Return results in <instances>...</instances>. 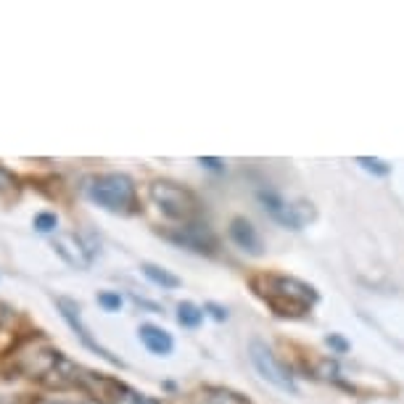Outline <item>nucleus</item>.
Here are the masks:
<instances>
[{"label": "nucleus", "mask_w": 404, "mask_h": 404, "mask_svg": "<svg viewBox=\"0 0 404 404\" xmlns=\"http://www.w3.org/2000/svg\"><path fill=\"white\" fill-rule=\"evenodd\" d=\"M198 164L207 166V169H214V172L225 169V166H222V159H214V156H201V159H198Z\"/></svg>", "instance_id": "4be33fe9"}, {"label": "nucleus", "mask_w": 404, "mask_h": 404, "mask_svg": "<svg viewBox=\"0 0 404 404\" xmlns=\"http://www.w3.org/2000/svg\"><path fill=\"white\" fill-rule=\"evenodd\" d=\"M204 320V310H198L196 304H190V301H183L180 307H177V322L183 325V328H198Z\"/></svg>", "instance_id": "4468645a"}, {"label": "nucleus", "mask_w": 404, "mask_h": 404, "mask_svg": "<svg viewBox=\"0 0 404 404\" xmlns=\"http://www.w3.org/2000/svg\"><path fill=\"white\" fill-rule=\"evenodd\" d=\"M137 336H140L145 349L151 354H156V357H166V354H172V349H175V341H172V336L164 328H156V325L145 322V325H140Z\"/></svg>", "instance_id": "9b49d317"}, {"label": "nucleus", "mask_w": 404, "mask_h": 404, "mask_svg": "<svg viewBox=\"0 0 404 404\" xmlns=\"http://www.w3.org/2000/svg\"><path fill=\"white\" fill-rule=\"evenodd\" d=\"M207 404H249V402H246V396L228 391V388H209Z\"/></svg>", "instance_id": "2eb2a0df"}, {"label": "nucleus", "mask_w": 404, "mask_h": 404, "mask_svg": "<svg viewBox=\"0 0 404 404\" xmlns=\"http://www.w3.org/2000/svg\"><path fill=\"white\" fill-rule=\"evenodd\" d=\"M32 404H101L98 399H90V396H40Z\"/></svg>", "instance_id": "dca6fc26"}, {"label": "nucleus", "mask_w": 404, "mask_h": 404, "mask_svg": "<svg viewBox=\"0 0 404 404\" xmlns=\"http://www.w3.org/2000/svg\"><path fill=\"white\" fill-rule=\"evenodd\" d=\"M148 196L154 201L159 212L169 219H183V222H193L198 214V198L193 190L169 183V180H156L148 188Z\"/></svg>", "instance_id": "7ed1b4c3"}, {"label": "nucleus", "mask_w": 404, "mask_h": 404, "mask_svg": "<svg viewBox=\"0 0 404 404\" xmlns=\"http://www.w3.org/2000/svg\"><path fill=\"white\" fill-rule=\"evenodd\" d=\"M53 249H56V254H59L69 267L85 269V267H90V262H93V254L85 249L82 240L77 238V235H72V233H59V235L53 238Z\"/></svg>", "instance_id": "1a4fd4ad"}, {"label": "nucleus", "mask_w": 404, "mask_h": 404, "mask_svg": "<svg viewBox=\"0 0 404 404\" xmlns=\"http://www.w3.org/2000/svg\"><path fill=\"white\" fill-rule=\"evenodd\" d=\"M63 362V354L56 352V349H48V346H35V349H24L16 357V370L30 378H37V381H48L51 373Z\"/></svg>", "instance_id": "423d86ee"}, {"label": "nucleus", "mask_w": 404, "mask_h": 404, "mask_svg": "<svg viewBox=\"0 0 404 404\" xmlns=\"http://www.w3.org/2000/svg\"><path fill=\"white\" fill-rule=\"evenodd\" d=\"M230 238H233V243H235L238 249L246 251V254H254V257L262 254L259 233H257V228H254L246 217H235L230 222Z\"/></svg>", "instance_id": "9d476101"}, {"label": "nucleus", "mask_w": 404, "mask_h": 404, "mask_svg": "<svg viewBox=\"0 0 404 404\" xmlns=\"http://www.w3.org/2000/svg\"><path fill=\"white\" fill-rule=\"evenodd\" d=\"M143 275L151 283H156V286H161V288H180V283L183 280L177 278V275H172L169 269H164V267H159V264H151V262H145L143 267Z\"/></svg>", "instance_id": "ddd939ff"}, {"label": "nucleus", "mask_w": 404, "mask_h": 404, "mask_svg": "<svg viewBox=\"0 0 404 404\" xmlns=\"http://www.w3.org/2000/svg\"><path fill=\"white\" fill-rule=\"evenodd\" d=\"M251 286L257 290V296L269 304V310L280 317H304L312 310V304L317 301V290L310 283L290 275H275L264 272L251 280Z\"/></svg>", "instance_id": "f257e3e1"}, {"label": "nucleus", "mask_w": 404, "mask_h": 404, "mask_svg": "<svg viewBox=\"0 0 404 404\" xmlns=\"http://www.w3.org/2000/svg\"><path fill=\"white\" fill-rule=\"evenodd\" d=\"M249 357H251V362H254V367H257V373H259L267 384H272L275 388L286 391V394H299V388H296V381H293L290 370L278 362L275 352H272L264 341L254 338V341L249 343Z\"/></svg>", "instance_id": "20e7f679"}, {"label": "nucleus", "mask_w": 404, "mask_h": 404, "mask_svg": "<svg viewBox=\"0 0 404 404\" xmlns=\"http://www.w3.org/2000/svg\"><path fill=\"white\" fill-rule=\"evenodd\" d=\"M204 310H207L209 314H212V317H214L217 322H225V320H228V310H225V307H219V304H214V301H209Z\"/></svg>", "instance_id": "412c9836"}, {"label": "nucleus", "mask_w": 404, "mask_h": 404, "mask_svg": "<svg viewBox=\"0 0 404 404\" xmlns=\"http://www.w3.org/2000/svg\"><path fill=\"white\" fill-rule=\"evenodd\" d=\"M357 161H360V164L365 166V169H367V172H373V175H388V172H391V166L386 164V161H381V159H370V156H360V159H357Z\"/></svg>", "instance_id": "6ab92c4d"}, {"label": "nucleus", "mask_w": 404, "mask_h": 404, "mask_svg": "<svg viewBox=\"0 0 404 404\" xmlns=\"http://www.w3.org/2000/svg\"><path fill=\"white\" fill-rule=\"evenodd\" d=\"M325 341H328V346H331V349H336L338 354H346V352H349V341H346V338H341L338 333H331V336H328Z\"/></svg>", "instance_id": "aec40b11"}, {"label": "nucleus", "mask_w": 404, "mask_h": 404, "mask_svg": "<svg viewBox=\"0 0 404 404\" xmlns=\"http://www.w3.org/2000/svg\"><path fill=\"white\" fill-rule=\"evenodd\" d=\"M19 193H21L19 177L13 175V172H8L6 166H0V207L13 204L19 198Z\"/></svg>", "instance_id": "f8f14e48"}, {"label": "nucleus", "mask_w": 404, "mask_h": 404, "mask_svg": "<svg viewBox=\"0 0 404 404\" xmlns=\"http://www.w3.org/2000/svg\"><path fill=\"white\" fill-rule=\"evenodd\" d=\"M56 307L61 310V317L66 320V325L72 328L74 331V336L82 341V346L85 349H90L93 354H98L101 360H106L109 365H116V367H125V362L119 360V357H114V354L109 352V349H104L101 343L95 341L93 336H90V331L85 328V322H82V317H80V304L77 301H72V299H63V296H59L56 299Z\"/></svg>", "instance_id": "39448f33"}, {"label": "nucleus", "mask_w": 404, "mask_h": 404, "mask_svg": "<svg viewBox=\"0 0 404 404\" xmlns=\"http://www.w3.org/2000/svg\"><path fill=\"white\" fill-rule=\"evenodd\" d=\"M166 238L180 243V246H185V249L198 251V254H214V249H217L214 233H212L204 222H196V219L180 225L175 233H166Z\"/></svg>", "instance_id": "6e6552de"}, {"label": "nucleus", "mask_w": 404, "mask_h": 404, "mask_svg": "<svg viewBox=\"0 0 404 404\" xmlns=\"http://www.w3.org/2000/svg\"><path fill=\"white\" fill-rule=\"evenodd\" d=\"M98 304L106 312H119L122 310V296L116 290H104V293H98Z\"/></svg>", "instance_id": "a211bd4d"}, {"label": "nucleus", "mask_w": 404, "mask_h": 404, "mask_svg": "<svg viewBox=\"0 0 404 404\" xmlns=\"http://www.w3.org/2000/svg\"><path fill=\"white\" fill-rule=\"evenodd\" d=\"M262 204L267 209L272 219H278L280 225H286L290 230H301L304 228V222L312 219V207L307 204H286L280 196H275L272 190H262L259 193Z\"/></svg>", "instance_id": "0eeeda50"}, {"label": "nucleus", "mask_w": 404, "mask_h": 404, "mask_svg": "<svg viewBox=\"0 0 404 404\" xmlns=\"http://www.w3.org/2000/svg\"><path fill=\"white\" fill-rule=\"evenodd\" d=\"M133 301H135V304H140V307H145V310H151V312H161V307H159V304H151V301L140 299V296H135V293H133Z\"/></svg>", "instance_id": "5701e85b"}, {"label": "nucleus", "mask_w": 404, "mask_h": 404, "mask_svg": "<svg viewBox=\"0 0 404 404\" xmlns=\"http://www.w3.org/2000/svg\"><path fill=\"white\" fill-rule=\"evenodd\" d=\"M32 225L37 233H53L59 228V217H56V212H40V214H35Z\"/></svg>", "instance_id": "f3484780"}, {"label": "nucleus", "mask_w": 404, "mask_h": 404, "mask_svg": "<svg viewBox=\"0 0 404 404\" xmlns=\"http://www.w3.org/2000/svg\"><path fill=\"white\" fill-rule=\"evenodd\" d=\"M85 193L93 204H98L106 212H114V214H135L137 212L135 180L125 172H106V175L90 177L85 185Z\"/></svg>", "instance_id": "f03ea898"}]
</instances>
